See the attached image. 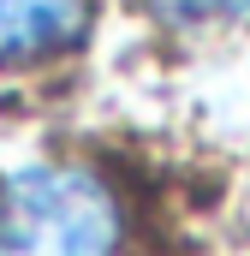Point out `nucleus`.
I'll return each mask as SVG.
<instances>
[{
	"label": "nucleus",
	"mask_w": 250,
	"mask_h": 256,
	"mask_svg": "<svg viewBox=\"0 0 250 256\" xmlns=\"http://www.w3.org/2000/svg\"><path fill=\"white\" fill-rule=\"evenodd\" d=\"M125 244L120 191L72 161H36L0 179V256H114Z\"/></svg>",
	"instance_id": "obj_1"
},
{
	"label": "nucleus",
	"mask_w": 250,
	"mask_h": 256,
	"mask_svg": "<svg viewBox=\"0 0 250 256\" xmlns=\"http://www.w3.org/2000/svg\"><path fill=\"white\" fill-rule=\"evenodd\" d=\"M96 24V0H0V72L72 54Z\"/></svg>",
	"instance_id": "obj_2"
},
{
	"label": "nucleus",
	"mask_w": 250,
	"mask_h": 256,
	"mask_svg": "<svg viewBox=\"0 0 250 256\" xmlns=\"http://www.w3.org/2000/svg\"><path fill=\"white\" fill-rule=\"evenodd\" d=\"M143 12L161 24V30H226L250 18V0H143Z\"/></svg>",
	"instance_id": "obj_3"
}]
</instances>
